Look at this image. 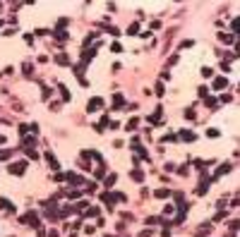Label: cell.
Masks as SVG:
<instances>
[{
    "label": "cell",
    "mask_w": 240,
    "mask_h": 237,
    "mask_svg": "<svg viewBox=\"0 0 240 237\" xmlns=\"http://www.w3.org/2000/svg\"><path fill=\"white\" fill-rule=\"evenodd\" d=\"M19 220H22V223H27V225H34V228H38V216L34 213V211H29L27 216H24V218H19Z\"/></svg>",
    "instance_id": "cell-1"
},
{
    "label": "cell",
    "mask_w": 240,
    "mask_h": 237,
    "mask_svg": "<svg viewBox=\"0 0 240 237\" xmlns=\"http://www.w3.org/2000/svg\"><path fill=\"white\" fill-rule=\"evenodd\" d=\"M7 170H10L12 175H22L24 170H27V163H24V161H22V163H12V165L7 168Z\"/></svg>",
    "instance_id": "cell-2"
},
{
    "label": "cell",
    "mask_w": 240,
    "mask_h": 237,
    "mask_svg": "<svg viewBox=\"0 0 240 237\" xmlns=\"http://www.w3.org/2000/svg\"><path fill=\"white\" fill-rule=\"evenodd\" d=\"M65 180H67L70 184H82L84 182V177H82V175H77V173H67V175H65Z\"/></svg>",
    "instance_id": "cell-3"
},
{
    "label": "cell",
    "mask_w": 240,
    "mask_h": 237,
    "mask_svg": "<svg viewBox=\"0 0 240 237\" xmlns=\"http://www.w3.org/2000/svg\"><path fill=\"white\" fill-rule=\"evenodd\" d=\"M101 106H103V98H91V101H89V106H87V110H89V113H96Z\"/></svg>",
    "instance_id": "cell-4"
},
{
    "label": "cell",
    "mask_w": 240,
    "mask_h": 237,
    "mask_svg": "<svg viewBox=\"0 0 240 237\" xmlns=\"http://www.w3.org/2000/svg\"><path fill=\"white\" fill-rule=\"evenodd\" d=\"M228 170H231V165H228V163H223V165H219V170H216V175H214L211 180H216V177H221V175H226V173H228Z\"/></svg>",
    "instance_id": "cell-5"
},
{
    "label": "cell",
    "mask_w": 240,
    "mask_h": 237,
    "mask_svg": "<svg viewBox=\"0 0 240 237\" xmlns=\"http://www.w3.org/2000/svg\"><path fill=\"white\" fill-rule=\"evenodd\" d=\"M46 161L51 163V168H53V170H58V168H60V163H58V158H56L53 153H46Z\"/></svg>",
    "instance_id": "cell-6"
},
{
    "label": "cell",
    "mask_w": 240,
    "mask_h": 237,
    "mask_svg": "<svg viewBox=\"0 0 240 237\" xmlns=\"http://www.w3.org/2000/svg\"><path fill=\"white\" fill-rule=\"evenodd\" d=\"M0 209H5V211H10V213H15V206H12L7 199H0Z\"/></svg>",
    "instance_id": "cell-7"
},
{
    "label": "cell",
    "mask_w": 240,
    "mask_h": 237,
    "mask_svg": "<svg viewBox=\"0 0 240 237\" xmlns=\"http://www.w3.org/2000/svg\"><path fill=\"white\" fill-rule=\"evenodd\" d=\"M180 139L190 144V141H194V134H192V132H187V129H185V132H180Z\"/></svg>",
    "instance_id": "cell-8"
},
{
    "label": "cell",
    "mask_w": 240,
    "mask_h": 237,
    "mask_svg": "<svg viewBox=\"0 0 240 237\" xmlns=\"http://www.w3.org/2000/svg\"><path fill=\"white\" fill-rule=\"evenodd\" d=\"M226 79H223V77H219V79H216V82H214V89H219V91H221V89H226Z\"/></svg>",
    "instance_id": "cell-9"
},
{
    "label": "cell",
    "mask_w": 240,
    "mask_h": 237,
    "mask_svg": "<svg viewBox=\"0 0 240 237\" xmlns=\"http://www.w3.org/2000/svg\"><path fill=\"white\" fill-rule=\"evenodd\" d=\"M58 91L63 93V101H70V91L65 89V84H58Z\"/></svg>",
    "instance_id": "cell-10"
},
{
    "label": "cell",
    "mask_w": 240,
    "mask_h": 237,
    "mask_svg": "<svg viewBox=\"0 0 240 237\" xmlns=\"http://www.w3.org/2000/svg\"><path fill=\"white\" fill-rule=\"evenodd\" d=\"M115 180H118V175H115V173H111L108 177H106V187H113V184H115Z\"/></svg>",
    "instance_id": "cell-11"
},
{
    "label": "cell",
    "mask_w": 240,
    "mask_h": 237,
    "mask_svg": "<svg viewBox=\"0 0 240 237\" xmlns=\"http://www.w3.org/2000/svg\"><path fill=\"white\" fill-rule=\"evenodd\" d=\"M113 106H115V108H120V106H125V98H122V96H115V98H113Z\"/></svg>",
    "instance_id": "cell-12"
},
{
    "label": "cell",
    "mask_w": 240,
    "mask_h": 237,
    "mask_svg": "<svg viewBox=\"0 0 240 237\" xmlns=\"http://www.w3.org/2000/svg\"><path fill=\"white\" fill-rule=\"evenodd\" d=\"M137 122H139L137 118H132V120L127 122V125H125V129H135V127H137Z\"/></svg>",
    "instance_id": "cell-13"
},
{
    "label": "cell",
    "mask_w": 240,
    "mask_h": 237,
    "mask_svg": "<svg viewBox=\"0 0 240 237\" xmlns=\"http://www.w3.org/2000/svg\"><path fill=\"white\" fill-rule=\"evenodd\" d=\"M127 34H139V24H130V27H127Z\"/></svg>",
    "instance_id": "cell-14"
},
{
    "label": "cell",
    "mask_w": 240,
    "mask_h": 237,
    "mask_svg": "<svg viewBox=\"0 0 240 237\" xmlns=\"http://www.w3.org/2000/svg\"><path fill=\"white\" fill-rule=\"evenodd\" d=\"M132 177H135V180H137V182H142V177H144V175L139 173V170H132Z\"/></svg>",
    "instance_id": "cell-15"
},
{
    "label": "cell",
    "mask_w": 240,
    "mask_h": 237,
    "mask_svg": "<svg viewBox=\"0 0 240 237\" xmlns=\"http://www.w3.org/2000/svg\"><path fill=\"white\" fill-rule=\"evenodd\" d=\"M156 196H158V199H166V196H168V189H158Z\"/></svg>",
    "instance_id": "cell-16"
},
{
    "label": "cell",
    "mask_w": 240,
    "mask_h": 237,
    "mask_svg": "<svg viewBox=\"0 0 240 237\" xmlns=\"http://www.w3.org/2000/svg\"><path fill=\"white\" fill-rule=\"evenodd\" d=\"M27 156H29V158H34V161H36V158H38V153H36V151H34V149H27Z\"/></svg>",
    "instance_id": "cell-17"
},
{
    "label": "cell",
    "mask_w": 240,
    "mask_h": 237,
    "mask_svg": "<svg viewBox=\"0 0 240 237\" xmlns=\"http://www.w3.org/2000/svg\"><path fill=\"white\" fill-rule=\"evenodd\" d=\"M31 144H36V139L34 137H24V146H31Z\"/></svg>",
    "instance_id": "cell-18"
},
{
    "label": "cell",
    "mask_w": 240,
    "mask_h": 237,
    "mask_svg": "<svg viewBox=\"0 0 240 237\" xmlns=\"http://www.w3.org/2000/svg\"><path fill=\"white\" fill-rule=\"evenodd\" d=\"M91 216H99V209H89L87 211V218H91Z\"/></svg>",
    "instance_id": "cell-19"
},
{
    "label": "cell",
    "mask_w": 240,
    "mask_h": 237,
    "mask_svg": "<svg viewBox=\"0 0 240 237\" xmlns=\"http://www.w3.org/2000/svg\"><path fill=\"white\" fill-rule=\"evenodd\" d=\"M161 141H166V144H168V141H176V134H166V137L161 139Z\"/></svg>",
    "instance_id": "cell-20"
},
{
    "label": "cell",
    "mask_w": 240,
    "mask_h": 237,
    "mask_svg": "<svg viewBox=\"0 0 240 237\" xmlns=\"http://www.w3.org/2000/svg\"><path fill=\"white\" fill-rule=\"evenodd\" d=\"M56 38H60V41H65V38H67V34H65V31H56Z\"/></svg>",
    "instance_id": "cell-21"
},
{
    "label": "cell",
    "mask_w": 240,
    "mask_h": 237,
    "mask_svg": "<svg viewBox=\"0 0 240 237\" xmlns=\"http://www.w3.org/2000/svg\"><path fill=\"white\" fill-rule=\"evenodd\" d=\"M202 74H204V77H211L214 72H211V70H209V67H202Z\"/></svg>",
    "instance_id": "cell-22"
},
{
    "label": "cell",
    "mask_w": 240,
    "mask_h": 237,
    "mask_svg": "<svg viewBox=\"0 0 240 237\" xmlns=\"http://www.w3.org/2000/svg\"><path fill=\"white\" fill-rule=\"evenodd\" d=\"M139 237H151V230H144V232H142Z\"/></svg>",
    "instance_id": "cell-23"
},
{
    "label": "cell",
    "mask_w": 240,
    "mask_h": 237,
    "mask_svg": "<svg viewBox=\"0 0 240 237\" xmlns=\"http://www.w3.org/2000/svg\"><path fill=\"white\" fill-rule=\"evenodd\" d=\"M5 141H7V139H5V137H0V144H5Z\"/></svg>",
    "instance_id": "cell-24"
},
{
    "label": "cell",
    "mask_w": 240,
    "mask_h": 237,
    "mask_svg": "<svg viewBox=\"0 0 240 237\" xmlns=\"http://www.w3.org/2000/svg\"><path fill=\"white\" fill-rule=\"evenodd\" d=\"M199 237H202V235H199Z\"/></svg>",
    "instance_id": "cell-25"
}]
</instances>
